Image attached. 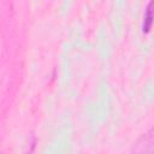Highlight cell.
Wrapping results in <instances>:
<instances>
[{"instance_id": "cell-1", "label": "cell", "mask_w": 154, "mask_h": 154, "mask_svg": "<svg viewBox=\"0 0 154 154\" xmlns=\"http://www.w3.org/2000/svg\"><path fill=\"white\" fill-rule=\"evenodd\" d=\"M132 154H154V126L144 132L132 146Z\"/></svg>"}, {"instance_id": "cell-2", "label": "cell", "mask_w": 154, "mask_h": 154, "mask_svg": "<svg viewBox=\"0 0 154 154\" xmlns=\"http://www.w3.org/2000/svg\"><path fill=\"white\" fill-rule=\"evenodd\" d=\"M154 23V1L148 2L144 10L143 14V22H142V30L143 32H149Z\"/></svg>"}]
</instances>
